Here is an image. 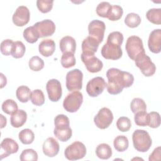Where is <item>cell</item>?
Masks as SVG:
<instances>
[{"instance_id":"6da1fadb","label":"cell","mask_w":161,"mask_h":161,"mask_svg":"<svg viewBox=\"0 0 161 161\" xmlns=\"http://www.w3.org/2000/svg\"><path fill=\"white\" fill-rule=\"evenodd\" d=\"M106 77L108 80L107 91L113 95L120 93L123 88L130 87L134 82V77L131 74L116 68L109 69L106 72Z\"/></svg>"},{"instance_id":"7a4b0ae2","label":"cell","mask_w":161,"mask_h":161,"mask_svg":"<svg viewBox=\"0 0 161 161\" xmlns=\"http://www.w3.org/2000/svg\"><path fill=\"white\" fill-rule=\"evenodd\" d=\"M134 148L138 152H147L152 143L149 133L143 130H136L132 135Z\"/></svg>"},{"instance_id":"3957f363","label":"cell","mask_w":161,"mask_h":161,"mask_svg":"<svg viewBox=\"0 0 161 161\" xmlns=\"http://www.w3.org/2000/svg\"><path fill=\"white\" fill-rule=\"evenodd\" d=\"M125 49L128 57L133 60H135L140 55L145 53L142 40L135 35L130 36L128 38Z\"/></svg>"},{"instance_id":"277c9868","label":"cell","mask_w":161,"mask_h":161,"mask_svg":"<svg viewBox=\"0 0 161 161\" xmlns=\"http://www.w3.org/2000/svg\"><path fill=\"white\" fill-rule=\"evenodd\" d=\"M82 72L77 69L67 72L65 77L66 87L69 91H77L82 87Z\"/></svg>"},{"instance_id":"5b68a950","label":"cell","mask_w":161,"mask_h":161,"mask_svg":"<svg viewBox=\"0 0 161 161\" xmlns=\"http://www.w3.org/2000/svg\"><path fill=\"white\" fill-rule=\"evenodd\" d=\"M83 102V96L79 91H73L67 94L63 102L64 108L69 113H75Z\"/></svg>"},{"instance_id":"8992f818","label":"cell","mask_w":161,"mask_h":161,"mask_svg":"<svg viewBox=\"0 0 161 161\" xmlns=\"http://www.w3.org/2000/svg\"><path fill=\"white\" fill-rule=\"evenodd\" d=\"M86 154V148L84 143L75 141L69 145L64 151V155L69 160H79L84 157Z\"/></svg>"},{"instance_id":"52a82bcc","label":"cell","mask_w":161,"mask_h":161,"mask_svg":"<svg viewBox=\"0 0 161 161\" xmlns=\"http://www.w3.org/2000/svg\"><path fill=\"white\" fill-rule=\"evenodd\" d=\"M134 61L136 66L140 69L145 76L150 77L155 74L156 66L152 62L151 58L145 53L140 55Z\"/></svg>"},{"instance_id":"ba28073f","label":"cell","mask_w":161,"mask_h":161,"mask_svg":"<svg viewBox=\"0 0 161 161\" xmlns=\"http://www.w3.org/2000/svg\"><path fill=\"white\" fill-rule=\"evenodd\" d=\"M113 120V114L108 108H103L99 109L97 114L94 118L96 126L100 129H106L109 126Z\"/></svg>"},{"instance_id":"9c48e42d","label":"cell","mask_w":161,"mask_h":161,"mask_svg":"<svg viewBox=\"0 0 161 161\" xmlns=\"http://www.w3.org/2000/svg\"><path fill=\"white\" fill-rule=\"evenodd\" d=\"M107 87V83L101 77H96L91 79L86 85V91L91 97H97Z\"/></svg>"},{"instance_id":"30bf717a","label":"cell","mask_w":161,"mask_h":161,"mask_svg":"<svg viewBox=\"0 0 161 161\" xmlns=\"http://www.w3.org/2000/svg\"><path fill=\"white\" fill-rule=\"evenodd\" d=\"M102 56L108 60H118L122 57L123 52L120 45L106 42L101 48Z\"/></svg>"},{"instance_id":"8fae6325","label":"cell","mask_w":161,"mask_h":161,"mask_svg":"<svg viewBox=\"0 0 161 161\" xmlns=\"http://www.w3.org/2000/svg\"><path fill=\"white\" fill-rule=\"evenodd\" d=\"M105 30V23L103 21L98 19L92 20L89 23L88 25L89 36L96 39L99 43L103 40Z\"/></svg>"},{"instance_id":"7c38bea8","label":"cell","mask_w":161,"mask_h":161,"mask_svg":"<svg viewBox=\"0 0 161 161\" xmlns=\"http://www.w3.org/2000/svg\"><path fill=\"white\" fill-rule=\"evenodd\" d=\"M33 26L40 38L52 36L55 31V25L50 19H44L36 23Z\"/></svg>"},{"instance_id":"4fadbf2b","label":"cell","mask_w":161,"mask_h":161,"mask_svg":"<svg viewBox=\"0 0 161 161\" xmlns=\"http://www.w3.org/2000/svg\"><path fill=\"white\" fill-rule=\"evenodd\" d=\"M46 89L49 99L52 102L58 101L62 97V90L61 84L57 79L49 80L46 84Z\"/></svg>"},{"instance_id":"5bb4252c","label":"cell","mask_w":161,"mask_h":161,"mask_svg":"<svg viewBox=\"0 0 161 161\" xmlns=\"http://www.w3.org/2000/svg\"><path fill=\"white\" fill-rule=\"evenodd\" d=\"M80 58L89 72L96 73L103 69V64L102 61L96 57L94 55H85L82 53Z\"/></svg>"},{"instance_id":"9a60e30c","label":"cell","mask_w":161,"mask_h":161,"mask_svg":"<svg viewBox=\"0 0 161 161\" xmlns=\"http://www.w3.org/2000/svg\"><path fill=\"white\" fill-rule=\"evenodd\" d=\"M30 18V13L28 8L25 6H19L14 13L12 20L16 26H23L29 22Z\"/></svg>"},{"instance_id":"2e32d148","label":"cell","mask_w":161,"mask_h":161,"mask_svg":"<svg viewBox=\"0 0 161 161\" xmlns=\"http://www.w3.org/2000/svg\"><path fill=\"white\" fill-rule=\"evenodd\" d=\"M19 146L18 143L13 139L6 138L1 143V158L8 157L9 155L16 153Z\"/></svg>"},{"instance_id":"e0dca14e","label":"cell","mask_w":161,"mask_h":161,"mask_svg":"<svg viewBox=\"0 0 161 161\" xmlns=\"http://www.w3.org/2000/svg\"><path fill=\"white\" fill-rule=\"evenodd\" d=\"M148 46L149 50L154 53H158L161 50V30L155 29L153 30L150 34Z\"/></svg>"},{"instance_id":"ac0fdd59","label":"cell","mask_w":161,"mask_h":161,"mask_svg":"<svg viewBox=\"0 0 161 161\" xmlns=\"http://www.w3.org/2000/svg\"><path fill=\"white\" fill-rule=\"evenodd\" d=\"M60 145L58 142L53 137L47 138L43 144L42 150L43 153L49 157L57 155L59 152Z\"/></svg>"},{"instance_id":"d6986e66","label":"cell","mask_w":161,"mask_h":161,"mask_svg":"<svg viewBox=\"0 0 161 161\" xmlns=\"http://www.w3.org/2000/svg\"><path fill=\"white\" fill-rule=\"evenodd\" d=\"M99 42L92 36H87L82 43V53L85 55H94L99 47Z\"/></svg>"},{"instance_id":"ffe728a7","label":"cell","mask_w":161,"mask_h":161,"mask_svg":"<svg viewBox=\"0 0 161 161\" xmlns=\"http://www.w3.org/2000/svg\"><path fill=\"white\" fill-rule=\"evenodd\" d=\"M60 49L62 53H72L74 54L76 49L75 40L70 36H64L59 42Z\"/></svg>"},{"instance_id":"44dd1931","label":"cell","mask_w":161,"mask_h":161,"mask_svg":"<svg viewBox=\"0 0 161 161\" xmlns=\"http://www.w3.org/2000/svg\"><path fill=\"white\" fill-rule=\"evenodd\" d=\"M55 43L52 39L43 40L39 44L38 50L40 53L43 57L51 56L55 52Z\"/></svg>"},{"instance_id":"7402d4cb","label":"cell","mask_w":161,"mask_h":161,"mask_svg":"<svg viewBox=\"0 0 161 161\" xmlns=\"http://www.w3.org/2000/svg\"><path fill=\"white\" fill-rule=\"evenodd\" d=\"M53 133L57 139L61 142H65L72 137V131L69 126L62 125L55 126Z\"/></svg>"},{"instance_id":"603a6c76","label":"cell","mask_w":161,"mask_h":161,"mask_svg":"<svg viewBox=\"0 0 161 161\" xmlns=\"http://www.w3.org/2000/svg\"><path fill=\"white\" fill-rule=\"evenodd\" d=\"M26 113L23 109H18L15 113L11 114L10 118V123L13 127L19 128L26 123Z\"/></svg>"},{"instance_id":"cb8c5ba5","label":"cell","mask_w":161,"mask_h":161,"mask_svg":"<svg viewBox=\"0 0 161 161\" xmlns=\"http://www.w3.org/2000/svg\"><path fill=\"white\" fill-rule=\"evenodd\" d=\"M97 157L103 160H107L112 156V149L107 143H101L96 148Z\"/></svg>"},{"instance_id":"d4e9b609","label":"cell","mask_w":161,"mask_h":161,"mask_svg":"<svg viewBox=\"0 0 161 161\" xmlns=\"http://www.w3.org/2000/svg\"><path fill=\"white\" fill-rule=\"evenodd\" d=\"M113 145L115 150L119 152H123L127 150L129 146L128 139L124 135L117 136L113 141Z\"/></svg>"},{"instance_id":"484cf974","label":"cell","mask_w":161,"mask_h":161,"mask_svg":"<svg viewBox=\"0 0 161 161\" xmlns=\"http://www.w3.org/2000/svg\"><path fill=\"white\" fill-rule=\"evenodd\" d=\"M147 19L155 25L161 24V9L160 8H152L148 10L146 13Z\"/></svg>"},{"instance_id":"4316f807","label":"cell","mask_w":161,"mask_h":161,"mask_svg":"<svg viewBox=\"0 0 161 161\" xmlns=\"http://www.w3.org/2000/svg\"><path fill=\"white\" fill-rule=\"evenodd\" d=\"M31 91L30 88L26 86H20L16 91V95L18 99L21 103H26L30 99Z\"/></svg>"},{"instance_id":"83f0119b","label":"cell","mask_w":161,"mask_h":161,"mask_svg":"<svg viewBox=\"0 0 161 161\" xmlns=\"http://www.w3.org/2000/svg\"><path fill=\"white\" fill-rule=\"evenodd\" d=\"M18 137L19 140L23 144L29 145L33 142L35 139V135L32 130L29 128H25L19 131Z\"/></svg>"},{"instance_id":"f1b7e54d","label":"cell","mask_w":161,"mask_h":161,"mask_svg":"<svg viewBox=\"0 0 161 161\" xmlns=\"http://www.w3.org/2000/svg\"><path fill=\"white\" fill-rule=\"evenodd\" d=\"M23 37L25 40L30 43H35L40 38L36 30L33 26L26 28L23 31Z\"/></svg>"},{"instance_id":"f546056e","label":"cell","mask_w":161,"mask_h":161,"mask_svg":"<svg viewBox=\"0 0 161 161\" xmlns=\"http://www.w3.org/2000/svg\"><path fill=\"white\" fill-rule=\"evenodd\" d=\"M131 111L133 113H136L140 111H146L147 105L143 99L136 97L134 98L130 103Z\"/></svg>"},{"instance_id":"4dcf8cb0","label":"cell","mask_w":161,"mask_h":161,"mask_svg":"<svg viewBox=\"0 0 161 161\" xmlns=\"http://www.w3.org/2000/svg\"><path fill=\"white\" fill-rule=\"evenodd\" d=\"M141 23L140 16L135 13H128L125 18V23L130 28H133L138 26Z\"/></svg>"},{"instance_id":"1f68e13d","label":"cell","mask_w":161,"mask_h":161,"mask_svg":"<svg viewBox=\"0 0 161 161\" xmlns=\"http://www.w3.org/2000/svg\"><path fill=\"white\" fill-rule=\"evenodd\" d=\"M25 50L26 48L23 43L21 41H16L13 43L11 55L15 58H19L23 57Z\"/></svg>"},{"instance_id":"d6a6232c","label":"cell","mask_w":161,"mask_h":161,"mask_svg":"<svg viewBox=\"0 0 161 161\" xmlns=\"http://www.w3.org/2000/svg\"><path fill=\"white\" fill-rule=\"evenodd\" d=\"M31 103L35 106H42L45 103V96L43 91L40 89L33 90L30 96Z\"/></svg>"},{"instance_id":"836d02e7","label":"cell","mask_w":161,"mask_h":161,"mask_svg":"<svg viewBox=\"0 0 161 161\" xmlns=\"http://www.w3.org/2000/svg\"><path fill=\"white\" fill-rule=\"evenodd\" d=\"M111 6L109 2L103 1L98 4L96 7V11L97 14L103 18H108L109 11L111 8Z\"/></svg>"},{"instance_id":"e575fe53","label":"cell","mask_w":161,"mask_h":161,"mask_svg":"<svg viewBox=\"0 0 161 161\" xmlns=\"http://www.w3.org/2000/svg\"><path fill=\"white\" fill-rule=\"evenodd\" d=\"M60 62L62 67L65 69L74 67L76 63L74 55L72 53H63L61 57Z\"/></svg>"},{"instance_id":"d590c367","label":"cell","mask_w":161,"mask_h":161,"mask_svg":"<svg viewBox=\"0 0 161 161\" xmlns=\"http://www.w3.org/2000/svg\"><path fill=\"white\" fill-rule=\"evenodd\" d=\"M2 110L8 114H13L18 110V104L13 99L5 100L2 104Z\"/></svg>"},{"instance_id":"8d00e7d4","label":"cell","mask_w":161,"mask_h":161,"mask_svg":"<svg viewBox=\"0 0 161 161\" xmlns=\"http://www.w3.org/2000/svg\"><path fill=\"white\" fill-rule=\"evenodd\" d=\"M19 159L21 161H36L38 160V154L33 149H25L21 153Z\"/></svg>"},{"instance_id":"74e56055","label":"cell","mask_w":161,"mask_h":161,"mask_svg":"<svg viewBox=\"0 0 161 161\" xmlns=\"http://www.w3.org/2000/svg\"><path fill=\"white\" fill-rule=\"evenodd\" d=\"M28 65L31 70L37 72L44 67V62L38 56H33L30 59Z\"/></svg>"},{"instance_id":"f35d334b","label":"cell","mask_w":161,"mask_h":161,"mask_svg":"<svg viewBox=\"0 0 161 161\" xmlns=\"http://www.w3.org/2000/svg\"><path fill=\"white\" fill-rule=\"evenodd\" d=\"M123 13V10L120 6L112 5L107 18H108L110 21H117L121 18Z\"/></svg>"},{"instance_id":"ab89813d","label":"cell","mask_w":161,"mask_h":161,"mask_svg":"<svg viewBox=\"0 0 161 161\" xmlns=\"http://www.w3.org/2000/svg\"><path fill=\"white\" fill-rule=\"evenodd\" d=\"M148 125L152 128H158L160 125V116L158 113L152 111L148 113Z\"/></svg>"},{"instance_id":"60d3db41","label":"cell","mask_w":161,"mask_h":161,"mask_svg":"<svg viewBox=\"0 0 161 161\" xmlns=\"http://www.w3.org/2000/svg\"><path fill=\"white\" fill-rule=\"evenodd\" d=\"M116 126L122 132L128 131L131 126V120L126 116L119 117L116 121Z\"/></svg>"},{"instance_id":"b9f144b4","label":"cell","mask_w":161,"mask_h":161,"mask_svg":"<svg viewBox=\"0 0 161 161\" xmlns=\"http://www.w3.org/2000/svg\"><path fill=\"white\" fill-rule=\"evenodd\" d=\"M53 3V0H38L36 1V6L40 11L43 13H47L52 9Z\"/></svg>"},{"instance_id":"7bdbcfd3","label":"cell","mask_w":161,"mask_h":161,"mask_svg":"<svg viewBox=\"0 0 161 161\" xmlns=\"http://www.w3.org/2000/svg\"><path fill=\"white\" fill-rule=\"evenodd\" d=\"M135 123L140 126L148 125V113L146 111H140L135 113L134 116Z\"/></svg>"},{"instance_id":"ee69618b","label":"cell","mask_w":161,"mask_h":161,"mask_svg":"<svg viewBox=\"0 0 161 161\" xmlns=\"http://www.w3.org/2000/svg\"><path fill=\"white\" fill-rule=\"evenodd\" d=\"M123 35L121 32L113 31L109 34L107 38V42L121 46L122 43L123 42Z\"/></svg>"},{"instance_id":"f6af8a7d","label":"cell","mask_w":161,"mask_h":161,"mask_svg":"<svg viewBox=\"0 0 161 161\" xmlns=\"http://www.w3.org/2000/svg\"><path fill=\"white\" fill-rule=\"evenodd\" d=\"M14 42L11 39H6L1 43V52L4 55L11 54Z\"/></svg>"},{"instance_id":"bcb514c9","label":"cell","mask_w":161,"mask_h":161,"mask_svg":"<svg viewBox=\"0 0 161 161\" xmlns=\"http://www.w3.org/2000/svg\"><path fill=\"white\" fill-rule=\"evenodd\" d=\"M55 126H61V125H70V121L69 118L64 114H58L55 116L54 119Z\"/></svg>"},{"instance_id":"7dc6e473","label":"cell","mask_w":161,"mask_h":161,"mask_svg":"<svg viewBox=\"0 0 161 161\" xmlns=\"http://www.w3.org/2000/svg\"><path fill=\"white\" fill-rule=\"evenodd\" d=\"M148 160L150 161L160 160V147H158L154 149L153 152L150 154Z\"/></svg>"},{"instance_id":"c3c4849f","label":"cell","mask_w":161,"mask_h":161,"mask_svg":"<svg viewBox=\"0 0 161 161\" xmlns=\"http://www.w3.org/2000/svg\"><path fill=\"white\" fill-rule=\"evenodd\" d=\"M1 88H3L6 85L7 79H6V77L2 73H1Z\"/></svg>"},{"instance_id":"681fc988","label":"cell","mask_w":161,"mask_h":161,"mask_svg":"<svg viewBox=\"0 0 161 161\" xmlns=\"http://www.w3.org/2000/svg\"><path fill=\"white\" fill-rule=\"evenodd\" d=\"M1 128H4L6 125V118L3 116V114H1Z\"/></svg>"}]
</instances>
